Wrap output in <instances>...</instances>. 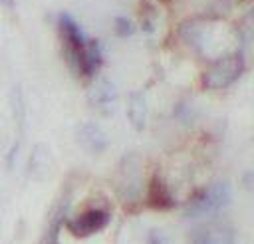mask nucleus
I'll use <instances>...</instances> for the list:
<instances>
[{
    "label": "nucleus",
    "mask_w": 254,
    "mask_h": 244,
    "mask_svg": "<svg viewBox=\"0 0 254 244\" xmlns=\"http://www.w3.org/2000/svg\"><path fill=\"white\" fill-rule=\"evenodd\" d=\"M133 157L135 155H129L125 159V163L121 165V181H119V186H121V194L123 198H137L139 192H141V171H139V163L135 161L133 163Z\"/></svg>",
    "instance_id": "5"
},
{
    "label": "nucleus",
    "mask_w": 254,
    "mask_h": 244,
    "mask_svg": "<svg viewBox=\"0 0 254 244\" xmlns=\"http://www.w3.org/2000/svg\"><path fill=\"white\" fill-rule=\"evenodd\" d=\"M196 244H234V234L228 228H214L204 232Z\"/></svg>",
    "instance_id": "9"
},
{
    "label": "nucleus",
    "mask_w": 254,
    "mask_h": 244,
    "mask_svg": "<svg viewBox=\"0 0 254 244\" xmlns=\"http://www.w3.org/2000/svg\"><path fill=\"white\" fill-rule=\"evenodd\" d=\"M0 6H6V8H14V0H0Z\"/></svg>",
    "instance_id": "13"
},
{
    "label": "nucleus",
    "mask_w": 254,
    "mask_h": 244,
    "mask_svg": "<svg viewBox=\"0 0 254 244\" xmlns=\"http://www.w3.org/2000/svg\"><path fill=\"white\" fill-rule=\"evenodd\" d=\"M109 222V212L103 210V208H91L87 212H83L81 216H77L75 220H69L67 222V228L75 234V236H89V234H95L99 232L101 228H105Z\"/></svg>",
    "instance_id": "4"
},
{
    "label": "nucleus",
    "mask_w": 254,
    "mask_h": 244,
    "mask_svg": "<svg viewBox=\"0 0 254 244\" xmlns=\"http://www.w3.org/2000/svg\"><path fill=\"white\" fill-rule=\"evenodd\" d=\"M50 169H52V159L48 149L44 145H36L30 155V175L42 181L50 173Z\"/></svg>",
    "instance_id": "7"
},
{
    "label": "nucleus",
    "mask_w": 254,
    "mask_h": 244,
    "mask_svg": "<svg viewBox=\"0 0 254 244\" xmlns=\"http://www.w3.org/2000/svg\"><path fill=\"white\" fill-rule=\"evenodd\" d=\"M77 141H79V143L83 145V149L89 151V153H103V151L107 149V145H109L105 133H103L97 125H93V123H85V125L79 129Z\"/></svg>",
    "instance_id": "6"
},
{
    "label": "nucleus",
    "mask_w": 254,
    "mask_h": 244,
    "mask_svg": "<svg viewBox=\"0 0 254 244\" xmlns=\"http://www.w3.org/2000/svg\"><path fill=\"white\" fill-rule=\"evenodd\" d=\"M232 202V186L228 181H216L214 184H210L200 196H196L189 208H187V216L196 218V216H204L210 214L214 210L226 208Z\"/></svg>",
    "instance_id": "2"
},
{
    "label": "nucleus",
    "mask_w": 254,
    "mask_h": 244,
    "mask_svg": "<svg viewBox=\"0 0 254 244\" xmlns=\"http://www.w3.org/2000/svg\"><path fill=\"white\" fill-rule=\"evenodd\" d=\"M242 71H244V58L240 56V52H234L230 56H222L204 73V85L210 89L228 87L230 83H234L242 75Z\"/></svg>",
    "instance_id": "3"
},
{
    "label": "nucleus",
    "mask_w": 254,
    "mask_h": 244,
    "mask_svg": "<svg viewBox=\"0 0 254 244\" xmlns=\"http://www.w3.org/2000/svg\"><path fill=\"white\" fill-rule=\"evenodd\" d=\"M147 242H149V244H167V238H165L159 230H151L149 236H147Z\"/></svg>",
    "instance_id": "12"
},
{
    "label": "nucleus",
    "mask_w": 254,
    "mask_h": 244,
    "mask_svg": "<svg viewBox=\"0 0 254 244\" xmlns=\"http://www.w3.org/2000/svg\"><path fill=\"white\" fill-rule=\"evenodd\" d=\"M129 99H131V101H129V109H127L129 121L133 123V127H135L137 131H141V129L145 127V115H147V107H145L143 93L135 91V93H131Z\"/></svg>",
    "instance_id": "8"
},
{
    "label": "nucleus",
    "mask_w": 254,
    "mask_h": 244,
    "mask_svg": "<svg viewBox=\"0 0 254 244\" xmlns=\"http://www.w3.org/2000/svg\"><path fill=\"white\" fill-rule=\"evenodd\" d=\"M115 32H117V36H129L131 32H133V24L127 20V18H117L115 20Z\"/></svg>",
    "instance_id": "11"
},
{
    "label": "nucleus",
    "mask_w": 254,
    "mask_h": 244,
    "mask_svg": "<svg viewBox=\"0 0 254 244\" xmlns=\"http://www.w3.org/2000/svg\"><path fill=\"white\" fill-rule=\"evenodd\" d=\"M93 97H95L97 103H111V99L115 97V93H113V87L103 79V81H99L93 87Z\"/></svg>",
    "instance_id": "10"
},
{
    "label": "nucleus",
    "mask_w": 254,
    "mask_h": 244,
    "mask_svg": "<svg viewBox=\"0 0 254 244\" xmlns=\"http://www.w3.org/2000/svg\"><path fill=\"white\" fill-rule=\"evenodd\" d=\"M60 32H62L64 50H65V58H67L69 65L81 73V63H83V58H85V52H87L91 40H87L81 26L69 14L60 16Z\"/></svg>",
    "instance_id": "1"
}]
</instances>
